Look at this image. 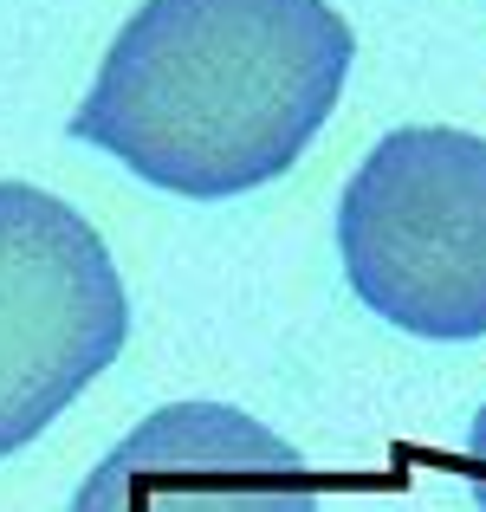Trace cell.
<instances>
[{"instance_id": "2", "label": "cell", "mask_w": 486, "mask_h": 512, "mask_svg": "<svg viewBox=\"0 0 486 512\" xmlns=\"http://www.w3.org/2000/svg\"><path fill=\"white\" fill-rule=\"evenodd\" d=\"M337 247L376 318L435 344L486 338V137L389 130L344 182Z\"/></svg>"}, {"instance_id": "4", "label": "cell", "mask_w": 486, "mask_h": 512, "mask_svg": "<svg viewBox=\"0 0 486 512\" xmlns=\"http://www.w3.org/2000/svg\"><path fill=\"white\" fill-rule=\"evenodd\" d=\"M72 512H318V474L227 402H169L91 467Z\"/></svg>"}, {"instance_id": "5", "label": "cell", "mask_w": 486, "mask_h": 512, "mask_svg": "<svg viewBox=\"0 0 486 512\" xmlns=\"http://www.w3.org/2000/svg\"><path fill=\"white\" fill-rule=\"evenodd\" d=\"M461 474H467V493H474V512H486V409L474 415V428H467Z\"/></svg>"}, {"instance_id": "3", "label": "cell", "mask_w": 486, "mask_h": 512, "mask_svg": "<svg viewBox=\"0 0 486 512\" xmlns=\"http://www.w3.org/2000/svg\"><path fill=\"white\" fill-rule=\"evenodd\" d=\"M130 338L111 247L72 201L0 182V454H20Z\"/></svg>"}, {"instance_id": "1", "label": "cell", "mask_w": 486, "mask_h": 512, "mask_svg": "<svg viewBox=\"0 0 486 512\" xmlns=\"http://www.w3.org/2000/svg\"><path fill=\"white\" fill-rule=\"evenodd\" d=\"M357 39L331 0H143L111 39L72 137L143 182L227 201L312 150Z\"/></svg>"}]
</instances>
